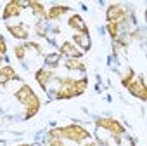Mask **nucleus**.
<instances>
[{
  "instance_id": "20e7f679",
  "label": "nucleus",
  "mask_w": 147,
  "mask_h": 146,
  "mask_svg": "<svg viewBox=\"0 0 147 146\" xmlns=\"http://www.w3.org/2000/svg\"><path fill=\"white\" fill-rule=\"evenodd\" d=\"M95 125L100 127V129H106L107 132H111V136L114 137L116 143H119L121 141V136L125 134V127L118 120H114V118H97L95 120Z\"/></svg>"
},
{
  "instance_id": "4be33fe9",
  "label": "nucleus",
  "mask_w": 147,
  "mask_h": 146,
  "mask_svg": "<svg viewBox=\"0 0 147 146\" xmlns=\"http://www.w3.org/2000/svg\"><path fill=\"white\" fill-rule=\"evenodd\" d=\"M5 50H7V44H5L4 37L0 35V56H4V54H5Z\"/></svg>"
},
{
  "instance_id": "9b49d317",
  "label": "nucleus",
  "mask_w": 147,
  "mask_h": 146,
  "mask_svg": "<svg viewBox=\"0 0 147 146\" xmlns=\"http://www.w3.org/2000/svg\"><path fill=\"white\" fill-rule=\"evenodd\" d=\"M7 30H9V33H11L12 37L19 38V40H26V38H28V28H26L23 23H19V25H16V26L9 25Z\"/></svg>"
},
{
  "instance_id": "f3484780",
  "label": "nucleus",
  "mask_w": 147,
  "mask_h": 146,
  "mask_svg": "<svg viewBox=\"0 0 147 146\" xmlns=\"http://www.w3.org/2000/svg\"><path fill=\"white\" fill-rule=\"evenodd\" d=\"M59 59H61V54H59V52H52V54H47V56H45V63H47L49 66H57Z\"/></svg>"
},
{
  "instance_id": "423d86ee",
  "label": "nucleus",
  "mask_w": 147,
  "mask_h": 146,
  "mask_svg": "<svg viewBox=\"0 0 147 146\" xmlns=\"http://www.w3.org/2000/svg\"><path fill=\"white\" fill-rule=\"evenodd\" d=\"M126 89H128V92H131L135 98H140L142 101H145L147 99V91H145V82H144V77H133L126 85H125Z\"/></svg>"
},
{
  "instance_id": "a211bd4d",
  "label": "nucleus",
  "mask_w": 147,
  "mask_h": 146,
  "mask_svg": "<svg viewBox=\"0 0 147 146\" xmlns=\"http://www.w3.org/2000/svg\"><path fill=\"white\" fill-rule=\"evenodd\" d=\"M35 31H36L38 37H45V35H47V26L43 25V21H36V25H35Z\"/></svg>"
},
{
  "instance_id": "412c9836",
  "label": "nucleus",
  "mask_w": 147,
  "mask_h": 146,
  "mask_svg": "<svg viewBox=\"0 0 147 146\" xmlns=\"http://www.w3.org/2000/svg\"><path fill=\"white\" fill-rule=\"evenodd\" d=\"M47 146H64V144H62L61 139H52V137H49V139H47Z\"/></svg>"
},
{
  "instance_id": "6ab92c4d",
  "label": "nucleus",
  "mask_w": 147,
  "mask_h": 146,
  "mask_svg": "<svg viewBox=\"0 0 147 146\" xmlns=\"http://www.w3.org/2000/svg\"><path fill=\"white\" fill-rule=\"evenodd\" d=\"M24 50H26L24 45H16V47H14V54H16V57L23 61V59H24Z\"/></svg>"
},
{
  "instance_id": "39448f33",
  "label": "nucleus",
  "mask_w": 147,
  "mask_h": 146,
  "mask_svg": "<svg viewBox=\"0 0 147 146\" xmlns=\"http://www.w3.org/2000/svg\"><path fill=\"white\" fill-rule=\"evenodd\" d=\"M107 23H118L121 26H126V19H128V11L119 5V4H114V5H109L107 12Z\"/></svg>"
},
{
  "instance_id": "aec40b11",
  "label": "nucleus",
  "mask_w": 147,
  "mask_h": 146,
  "mask_svg": "<svg viewBox=\"0 0 147 146\" xmlns=\"http://www.w3.org/2000/svg\"><path fill=\"white\" fill-rule=\"evenodd\" d=\"M49 137H52V139H62L61 127H57V129H50V130H49Z\"/></svg>"
},
{
  "instance_id": "4468645a",
  "label": "nucleus",
  "mask_w": 147,
  "mask_h": 146,
  "mask_svg": "<svg viewBox=\"0 0 147 146\" xmlns=\"http://www.w3.org/2000/svg\"><path fill=\"white\" fill-rule=\"evenodd\" d=\"M28 7H31V11H33V14H35L36 21H45V19H47V12H45V7H43L42 4H38V2H33V0H31Z\"/></svg>"
},
{
  "instance_id": "b1692460",
  "label": "nucleus",
  "mask_w": 147,
  "mask_h": 146,
  "mask_svg": "<svg viewBox=\"0 0 147 146\" xmlns=\"http://www.w3.org/2000/svg\"><path fill=\"white\" fill-rule=\"evenodd\" d=\"M21 146H31V144H21Z\"/></svg>"
},
{
  "instance_id": "2eb2a0df",
  "label": "nucleus",
  "mask_w": 147,
  "mask_h": 146,
  "mask_svg": "<svg viewBox=\"0 0 147 146\" xmlns=\"http://www.w3.org/2000/svg\"><path fill=\"white\" fill-rule=\"evenodd\" d=\"M19 14H21V7L18 5V2H9L4 9V19L14 18V16H19Z\"/></svg>"
},
{
  "instance_id": "f8f14e48",
  "label": "nucleus",
  "mask_w": 147,
  "mask_h": 146,
  "mask_svg": "<svg viewBox=\"0 0 147 146\" xmlns=\"http://www.w3.org/2000/svg\"><path fill=\"white\" fill-rule=\"evenodd\" d=\"M73 40H75V44H76V45H80L82 52H87V50L90 49V45H92L90 37H88V35H85V33H75V35H73Z\"/></svg>"
},
{
  "instance_id": "1a4fd4ad",
  "label": "nucleus",
  "mask_w": 147,
  "mask_h": 146,
  "mask_svg": "<svg viewBox=\"0 0 147 146\" xmlns=\"http://www.w3.org/2000/svg\"><path fill=\"white\" fill-rule=\"evenodd\" d=\"M67 26L73 28V30H76V33H85V35H88V28H87V25H85V21H83V18H82L80 14H73V16L67 19Z\"/></svg>"
},
{
  "instance_id": "0eeeda50",
  "label": "nucleus",
  "mask_w": 147,
  "mask_h": 146,
  "mask_svg": "<svg viewBox=\"0 0 147 146\" xmlns=\"http://www.w3.org/2000/svg\"><path fill=\"white\" fill-rule=\"evenodd\" d=\"M35 78H36V82H38V85L45 91V89L49 87V84H50L52 80H55V73H54L52 70L40 68V70L35 73Z\"/></svg>"
},
{
  "instance_id": "f03ea898",
  "label": "nucleus",
  "mask_w": 147,
  "mask_h": 146,
  "mask_svg": "<svg viewBox=\"0 0 147 146\" xmlns=\"http://www.w3.org/2000/svg\"><path fill=\"white\" fill-rule=\"evenodd\" d=\"M16 99L26 106L24 120H30L31 117H35V113L40 110V99H38V96L33 92V89L28 84H23L19 87V91L16 92Z\"/></svg>"
},
{
  "instance_id": "9d476101",
  "label": "nucleus",
  "mask_w": 147,
  "mask_h": 146,
  "mask_svg": "<svg viewBox=\"0 0 147 146\" xmlns=\"http://www.w3.org/2000/svg\"><path fill=\"white\" fill-rule=\"evenodd\" d=\"M11 80H18V73L12 66H2L0 70V85H5Z\"/></svg>"
},
{
  "instance_id": "f257e3e1",
  "label": "nucleus",
  "mask_w": 147,
  "mask_h": 146,
  "mask_svg": "<svg viewBox=\"0 0 147 146\" xmlns=\"http://www.w3.org/2000/svg\"><path fill=\"white\" fill-rule=\"evenodd\" d=\"M59 82V89L55 91V98L57 99H71L82 96L88 85L87 78H69V77H62V78H55Z\"/></svg>"
},
{
  "instance_id": "5701e85b",
  "label": "nucleus",
  "mask_w": 147,
  "mask_h": 146,
  "mask_svg": "<svg viewBox=\"0 0 147 146\" xmlns=\"http://www.w3.org/2000/svg\"><path fill=\"white\" fill-rule=\"evenodd\" d=\"M87 146H95V144H92V143H90V144H87Z\"/></svg>"
},
{
  "instance_id": "6e6552de",
  "label": "nucleus",
  "mask_w": 147,
  "mask_h": 146,
  "mask_svg": "<svg viewBox=\"0 0 147 146\" xmlns=\"http://www.w3.org/2000/svg\"><path fill=\"white\" fill-rule=\"evenodd\" d=\"M59 54L61 56H67L69 59H78V57H82V50L75 45V44H71V42H64L61 47H59Z\"/></svg>"
},
{
  "instance_id": "dca6fc26",
  "label": "nucleus",
  "mask_w": 147,
  "mask_h": 146,
  "mask_svg": "<svg viewBox=\"0 0 147 146\" xmlns=\"http://www.w3.org/2000/svg\"><path fill=\"white\" fill-rule=\"evenodd\" d=\"M64 66L67 70H76V71H85V64L80 61V59H67L64 63Z\"/></svg>"
},
{
  "instance_id": "7ed1b4c3",
  "label": "nucleus",
  "mask_w": 147,
  "mask_h": 146,
  "mask_svg": "<svg viewBox=\"0 0 147 146\" xmlns=\"http://www.w3.org/2000/svg\"><path fill=\"white\" fill-rule=\"evenodd\" d=\"M61 134H62V137H66V139H69V141H73V143H82V141H85V139L90 137L88 130L83 129L82 125H76V123L61 127Z\"/></svg>"
},
{
  "instance_id": "ddd939ff",
  "label": "nucleus",
  "mask_w": 147,
  "mask_h": 146,
  "mask_svg": "<svg viewBox=\"0 0 147 146\" xmlns=\"http://www.w3.org/2000/svg\"><path fill=\"white\" fill-rule=\"evenodd\" d=\"M67 11H69L67 5H54V7L49 9V12H47V19H49V21H55V19H59L62 14H66Z\"/></svg>"
}]
</instances>
